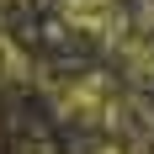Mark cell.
<instances>
[{
	"label": "cell",
	"instance_id": "obj_2",
	"mask_svg": "<svg viewBox=\"0 0 154 154\" xmlns=\"http://www.w3.org/2000/svg\"><path fill=\"white\" fill-rule=\"evenodd\" d=\"M0 80H27V53L0 37Z\"/></svg>",
	"mask_w": 154,
	"mask_h": 154
},
{
	"label": "cell",
	"instance_id": "obj_3",
	"mask_svg": "<svg viewBox=\"0 0 154 154\" xmlns=\"http://www.w3.org/2000/svg\"><path fill=\"white\" fill-rule=\"evenodd\" d=\"M80 154H138V143L133 138H91Z\"/></svg>",
	"mask_w": 154,
	"mask_h": 154
},
{
	"label": "cell",
	"instance_id": "obj_1",
	"mask_svg": "<svg viewBox=\"0 0 154 154\" xmlns=\"http://www.w3.org/2000/svg\"><path fill=\"white\" fill-rule=\"evenodd\" d=\"M59 16L75 32H85V37H96V43H106V48H117L133 32V11H128L122 0H59Z\"/></svg>",
	"mask_w": 154,
	"mask_h": 154
}]
</instances>
